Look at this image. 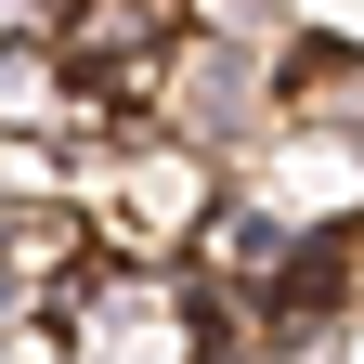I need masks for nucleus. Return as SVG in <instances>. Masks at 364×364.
<instances>
[{
    "label": "nucleus",
    "mask_w": 364,
    "mask_h": 364,
    "mask_svg": "<svg viewBox=\"0 0 364 364\" xmlns=\"http://www.w3.org/2000/svg\"><path fill=\"white\" fill-rule=\"evenodd\" d=\"M221 196H235V156L182 144V130H156V117L78 156V208H91V247L105 260H182Z\"/></svg>",
    "instance_id": "1"
},
{
    "label": "nucleus",
    "mask_w": 364,
    "mask_h": 364,
    "mask_svg": "<svg viewBox=\"0 0 364 364\" xmlns=\"http://www.w3.org/2000/svg\"><path fill=\"white\" fill-rule=\"evenodd\" d=\"M144 117L182 130V144H208V156H247L299 105H287V65H273V53H247V39H221V26H182L169 53L144 65Z\"/></svg>",
    "instance_id": "2"
},
{
    "label": "nucleus",
    "mask_w": 364,
    "mask_h": 364,
    "mask_svg": "<svg viewBox=\"0 0 364 364\" xmlns=\"http://www.w3.org/2000/svg\"><path fill=\"white\" fill-rule=\"evenodd\" d=\"M235 196H260L287 235L312 247H338L351 221H364V130H326V117H287L273 144L235 156Z\"/></svg>",
    "instance_id": "3"
},
{
    "label": "nucleus",
    "mask_w": 364,
    "mask_h": 364,
    "mask_svg": "<svg viewBox=\"0 0 364 364\" xmlns=\"http://www.w3.org/2000/svg\"><path fill=\"white\" fill-rule=\"evenodd\" d=\"M0 39H26V53H53V39H65V0H0Z\"/></svg>",
    "instance_id": "4"
}]
</instances>
